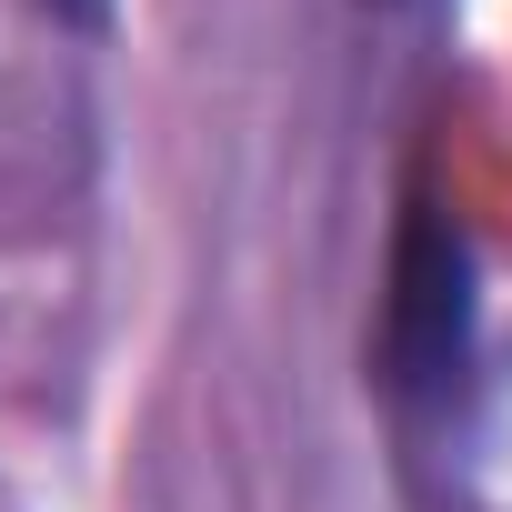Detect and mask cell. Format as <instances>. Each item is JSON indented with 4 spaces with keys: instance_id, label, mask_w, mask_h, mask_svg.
Wrapping results in <instances>:
<instances>
[{
    "instance_id": "1",
    "label": "cell",
    "mask_w": 512,
    "mask_h": 512,
    "mask_svg": "<svg viewBox=\"0 0 512 512\" xmlns=\"http://www.w3.org/2000/svg\"><path fill=\"white\" fill-rule=\"evenodd\" d=\"M462 342H472V251L462 231L412 191V221H402V251H392V302H382V372L392 392H442L462 372Z\"/></svg>"
},
{
    "instance_id": "2",
    "label": "cell",
    "mask_w": 512,
    "mask_h": 512,
    "mask_svg": "<svg viewBox=\"0 0 512 512\" xmlns=\"http://www.w3.org/2000/svg\"><path fill=\"white\" fill-rule=\"evenodd\" d=\"M51 11H61V21H81V31H101V21H111V0H51Z\"/></svg>"
}]
</instances>
